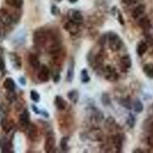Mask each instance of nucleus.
<instances>
[{
    "label": "nucleus",
    "mask_w": 153,
    "mask_h": 153,
    "mask_svg": "<svg viewBox=\"0 0 153 153\" xmlns=\"http://www.w3.org/2000/svg\"><path fill=\"white\" fill-rule=\"evenodd\" d=\"M47 34L44 29L39 28L34 32L33 42L37 47H44L47 43Z\"/></svg>",
    "instance_id": "obj_1"
},
{
    "label": "nucleus",
    "mask_w": 153,
    "mask_h": 153,
    "mask_svg": "<svg viewBox=\"0 0 153 153\" xmlns=\"http://www.w3.org/2000/svg\"><path fill=\"white\" fill-rule=\"evenodd\" d=\"M107 40L110 44V48L113 51H117L121 48L122 40L115 32H109L107 34Z\"/></svg>",
    "instance_id": "obj_2"
},
{
    "label": "nucleus",
    "mask_w": 153,
    "mask_h": 153,
    "mask_svg": "<svg viewBox=\"0 0 153 153\" xmlns=\"http://www.w3.org/2000/svg\"><path fill=\"white\" fill-rule=\"evenodd\" d=\"M68 18L70 21L75 23L76 25H80L83 23V16L81 13L79 11L74 10V9H71L68 12Z\"/></svg>",
    "instance_id": "obj_3"
},
{
    "label": "nucleus",
    "mask_w": 153,
    "mask_h": 153,
    "mask_svg": "<svg viewBox=\"0 0 153 153\" xmlns=\"http://www.w3.org/2000/svg\"><path fill=\"white\" fill-rule=\"evenodd\" d=\"M9 61H10L12 66L16 70H20L22 68V60L16 53L11 52L9 54Z\"/></svg>",
    "instance_id": "obj_4"
},
{
    "label": "nucleus",
    "mask_w": 153,
    "mask_h": 153,
    "mask_svg": "<svg viewBox=\"0 0 153 153\" xmlns=\"http://www.w3.org/2000/svg\"><path fill=\"white\" fill-rule=\"evenodd\" d=\"M88 138L94 142H101L103 140V134L100 129H93L88 133Z\"/></svg>",
    "instance_id": "obj_5"
},
{
    "label": "nucleus",
    "mask_w": 153,
    "mask_h": 153,
    "mask_svg": "<svg viewBox=\"0 0 153 153\" xmlns=\"http://www.w3.org/2000/svg\"><path fill=\"white\" fill-rule=\"evenodd\" d=\"M38 80L42 82H47L49 80V70L46 65L41 66L40 71L38 74Z\"/></svg>",
    "instance_id": "obj_6"
},
{
    "label": "nucleus",
    "mask_w": 153,
    "mask_h": 153,
    "mask_svg": "<svg viewBox=\"0 0 153 153\" xmlns=\"http://www.w3.org/2000/svg\"><path fill=\"white\" fill-rule=\"evenodd\" d=\"M105 76L106 79L110 81H115L118 79V74L116 72L114 68L112 67L109 66L106 67V70H105Z\"/></svg>",
    "instance_id": "obj_7"
},
{
    "label": "nucleus",
    "mask_w": 153,
    "mask_h": 153,
    "mask_svg": "<svg viewBox=\"0 0 153 153\" xmlns=\"http://www.w3.org/2000/svg\"><path fill=\"white\" fill-rule=\"evenodd\" d=\"M19 123L22 126L27 128L28 125L29 124V112L28 110H25L19 116Z\"/></svg>",
    "instance_id": "obj_8"
},
{
    "label": "nucleus",
    "mask_w": 153,
    "mask_h": 153,
    "mask_svg": "<svg viewBox=\"0 0 153 153\" xmlns=\"http://www.w3.org/2000/svg\"><path fill=\"white\" fill-rule=\"evenodd\" d=\"M145 12H146V6L141 4V5H139L134 9V10L132 11V16L133 19H139L144 14Z\"/></svg>",
    "instance_id": "obj_9"
},
{
    "label": "nucleus",
    "mask_w": 153,
    "mask_h": 153,
    "mask_svg": "<svg viewBox=\"0 0 153 153\" xmlns=\"http://www.w3.org/2000/svg\"><path fill=\"white\" fill-rule=\"evenodd\" d=\"M74 76V61L71 59L69 62L68 68V73H67V81L71 82Z\"/></svg>",
    "instance_id": "obj_10"
},
{
    "label": "nucleus",
    "mask_w": 153,
    "mask_h": 153,
    "mask_svg": "<svg viewBox=\"0 0 153 153\" xmlns=\"http://www.w3.org/2000/svg\"><path fill=\"white\" fill-rule=\"evenodd\" d=\"M55 145V139L53 136H48L45 143V150L46 152H50L54 149Z\"/></svg>",
    "instance_id": "obj_11"
},
{
    "label": "nucleus",
    "mask_w": 153,
    "mask_h": 153,
    "mask_svg": "<svg viewBox=\"0 0 153 153\" xmlns=\"http://www.w3.org/2000/svg\"><path fill=\"white\" fill-rule=\"evenodd\" d=\"M28 62H29L31 67L34 68V69H39L41 68L40 61L38 60V57L35 54H30L28 56Z\"/></svg>",
    "instance_id": "obj_12"
},
{
    "label": "nucleus",
    "mask_w": 153,
    "mask_h": 153,
    "mask_svg": "<svg viewBox=\"0 0 153 153\" xmlns=\"http://www.w3.org/2000/svg\"><path fill=\"white\" fill-rule=\"evenodd\" d=\"M27 129H28V137L31 140H35V139L38 136V130H37V127L35 126L33 124H28V126H27Z\"/></svg>",
    "instance_id": "obj_13"
},
{
    "label": "nucleus",
    "mask_w": 153,
    "mask_h": 153,
    "mask_svg": "<svg viewBox=\"0 0 153 153\" xmlns=\"http://www.w3.org/2000/svg\"><path fill=\"white\" fill-rule=\"evenodd\" d=\"M148 50V45L145 42H140L137 45V48H136V52H137L138 55L142 57L146 54V52Z\"/></svg>",
    "instance_id": "obj_14"
},
{
    "label": "nucleus",
    "mask_w": 153,
    "mask_h": 153,
    "mask_svg": "<svg viewBox=\"0 0 153 153\" xmlns=\"http://www.w3.org/2000/svg\"><path fill=\"white\" fill-rule=\"evenodd\" d=\"M55 106L59 110H65L67 106V103L65 102V100L63 99L62 97L61 96H57L55 97Z\"/></svg>",
    "instance_id": "obj_15"
},
{
    "label": "nucleus",
    "mask_w": 153,
    "mask_h": 153,
    "mask_svg": "<svg viewBox=\"0 0 153 153\" xmlns=\"http://www.w3.org/2000/svg\"><path fill=\"white\" fill-rule=\"evenodd\" d=\"M113 143H114L115 149L117 150V152H120L122 150L123 147V138L120 135H117L113 139Z\"/></svg>",
    "instance_id": "obj_16"
},
{
    "label": "nucleus",
    "mask_w": 153,
    "mask_h": 153,
    "mask_svg": "<svg viewBox=\"0 0 153 153\" xmlns=\"http://www.w3.org/2000/svg\"><path fill=\"white\" fill-rule=\"evenodd\" d=\"M120 63L125 69H129L132 67V60L129 55L123 56L120 59Z\"/></svg>",
    "instance_id": "obj_17"
},
{
    "label": "nucleus",
    "mask_w": 153,
    "mask_h": 153,
    "mask_svg": "<svg viewBox=\"0 0 153 153\" xmlns=\"http://www.w3.org/2000/svg\"><path fill=\"white\" fill-rule=\"evenodd\" d=\"M78 25L75 24V23L72 22L71 21H70L69 22L67 23L66 25H65V28L71 34H76L77 33V31H78Z\"/></svg>",
    "instance_id": "obj_18"
},
{
    "label": "nucleus",
    "mask_w": 153,
    "mask_h": 153,
    "mask_svg": "<svg viewBox=\"0 0 153 153\" xmlns=\"http://www.w3.org/2000/svg\"><path fill=\"white\" fill-rule=\"evenodd\" d=\"M3 87L7 91H14L15 88H16V84H15V81L12 78L8 77L4 81Z\"/></svg>",
    "instance_id": "obj_19"
},
{
    "label": "nucleus",
    "mask_w": 153,
    "mask_h": 153,
    "mask_svg": "<svg viewBox=\"0 0 153 153\" xmlns=\"http://www.w3.org/2000/svg\"><path fill=\"white\" fill-rule=\"evenodd\" d=\"M68 98L69 100H71L73 103L76 104L77 102H78V99H79V95H78V92L75 90H72V91H69L68 93Z\"/></svg>",
    "instance_id": "obj_20"
},
{
    "label": "nucleus",
    "mask_w": 153,
    "mask_h": 153,
    "mask_svg": "<svg viewBox=\"0 0 153 153\" xmlns=\"http://www.w3.org/2000/svg\"><path fill=\"white\" fill-rule=\"evenodd\" d=\"M143 72L149 78H153V64H147L145 65Z\"/></svg>",
    "instance_id": "obj_21"
},
{
    "label": "nucleus",
    "mask_w": 153,
    "mask_h": 153,
    "mask_svg": "<svg viewBox=\"0 0 153 153\" xmlns=\"http://www.w3.org/2000/svg\"><path fill=\"white\" fill-rule=\"evenodd\" d=\"M143 109H144V106H143V103H142V101L140 100H136L133 103L134 111L136 113H139L143 111Z\"/></svg>",
    "instance_id": "obj_22"
},
{
    "label": "nucleus",
    "mask_w": 153,
    "mask_h": 153,
    "mask_svg": "<svg viewBox=\"0 0 153 153\" xmlns=\"http://www.w3.org/2000/svg\"><path fill=\"white\" fill-rule=\"evenodd\" d=\"M139 26L142 27L143 29H149L150 27H151V24H150V21L149 20V19L147 17L142 18L140 20H139Z\"/></svg>",
    "instance_id": "obj_23"
},
{
    "label": "nucleus",
    "mask_w": 153,
    "mask_h": 153,
    "mask_svg": "<svg viewBox=\"0 0 153 153\" xmlns=\"http://www.w3.org/2000/svg\"><path fill=\"white\" fill-rule=\"evenodd\" d=\"M6 3L16 9H20L23 5V0H6Z\"/></svg>",
    "instance_id": "obj_24"
},
{
    "label": "nucleus",
    "mask_w": 153,
    "mask_h": 153,
    "mask_svg": "<svg viewBox=\"0 0 153 153\" xmlns=\"http://www.w3.org/2000/svg\"><path fill=\"white\" fill-rule=\"evenodd\" d=\"M0 19H1L2 22L4 25H9L12 22V16L8 15L7 13H3V14H2V16H0Z\"/></svg>",
    "instance_id": "obj_25"
},
{
    "label": "nucleus",
    "mask_w": 153,
    "mask_h": 153,
    "mask_svg": "<svg viewBox=\"0 0 153 153\" xmlns=\"http://www.w3.org/2000/svg\"><path fill=\"white\" fill-rule=\"evenodd\" d=\"M68 141H69V138L65 136L61 139V142H60V146H61V149L63 151H68L69 149V147H68Z\"/></svg>",
    "instance_id": "obj_26"
},
{
    "label": "nucleus",
    "mask_w": 153,
    "mask_h": 153,
    "mask_svg": "<svg viewBox=\"0 0 153 153\" xmlns=\"http://www.w3.org/2000/svg\"><path fill=\"white\" fill-rule=\"evenodd\" d=\"M120 104L125 108H127V109H132V101L129 97L123 98V99L120 100Z\"/></svg>",
    "instance_id": "obj_27"
},
{
    "label": "nucleus",
    "mask_w": 153,
    "mask_h": 153,
    "mask_svg": "<svg viewBox=\"0 0 153 153\" xmlns=\"http://www.w3.org/2000/svg\"><path fill=\"white\" fill-rule=\"evenodd\" d=\"M101 102L104 106H109L111 103V100H110V96L106 93H103L101 97Z\"/></svg>",
    "instance_id": "obj_28"
},
{
    "label": "nucleus",
    "mask_w": 153,
    "mask_h": 153,
    "mask_svg": "<svg viewBox=\"0 0 153 153\" xmlns=\"http://www.w3.org/2000/svg\"><path fill=\"white\" fill-rule=\"evenodd\" d=\"M80 76H81V81L82 83H88L91 80L90 78V76L88 74V72H87V69H83L80 74Z\"/></svg>",
    "instance_id": "obj_29"
},
{
    "label": "nucleus",
    "mask_w": 153,
    "mask_h": 153,
    "mask_svg": "<svg viewBox=\"0 0 153 153\" xmlns=\"http://www.w3.org/2000/svg\"><path fill=\"white\" fill-rule=\"evenodd\" d=\"M30 97H31V99L34 101V102H39L40 100V95L37 91H31L30 93Z\"/></svg>",
    "instance_id": "obj_30"
},
{
    "label": "nucleus",
    "mask_w": 153,
    "mask_h": 153,
    "mask_svg": "<svg viewBox=\"0 0 153 153\" xmlns=\"http://www.w3.org/2000/svg\"><path fill=\"white\" fill-rule=\"evenodd\" d=\"M127 124L129 126L130 128H133L135 124H136V118L134 117L133 115L129 114V117L127 119Z\"/></svg>",
    "instance_id": "obj_31"
},
{
    "label": "nucleus",
    "mask_w": 153,
    "mask_h": 153,
    "mask_svg": "<svg viewBox=\"0 0 153 153\" xmlns=\"http://www.w3.org/2000/svg\"><path fill=\"white\" fill-rule=\"evenodd\" d=\"M6 97L8 100L11 101H14L16 99V94H15L14 91H8Z\"/></svg>",
    "instance_id": "obj_32"
},
{
    "label": "nucleus",
    "mask_w": 153,
    "mask_h": 153,
    "mask_svg": "<svg viewBox=\"0 0 153 153\" xmlns=\"http://www.w3.org/2000/svg\"><path fill=\"white\" fill-rule=\"evenodd\" d=\"M105 125H106V127L108 129H110V127H113L115 125V120L114 119L112 118V117H110V118H108L107 120L106 121V123H105Z\"/></svg>",
    "instance_id": "obj_33"
},
{
    "label": "nucleus",
    "mask_w": 153,
    "mask_h": 153,
    "mask_svg": "<svg viewBox=\"0 0 153 153\" xmlns=\"http://www.w3.org/2000/svg\"><path fill=\"white\" fill-rule=\"evenodd\" d=\"M51 14L54 15V16H57L60 13L59 9L56 5H52L51 6Z\"/></svg>",
    "instance_id": "obj_34"
},
{
    "label": "nucleus",
    "mask_w": 153,
    "mask_h": 153,
    "mask_svg": "<svg viewBox=\"0 0 153 153\" xmlns=\"http://www.w3.org/2000/svg\"><path fill=\"white\" fill-rule=\"evenodd\" d=\"M147 143L149 146L153 149V132H151V135L147 139Z\"/></svg>",
    "instance_id": "obj_35"
},
{
    "label": "nucleus",
    "mask_w": 153,
    "mask_h": 153,
    "mask_svg": "<svg viewBox=\"0 0 153 153\" xmlns=\"http://www.w3.org/2000/svg\"><path fill=\"white\" fill-rule=\"evenodd\" d=\"M106 40H107V35H105L103 36L100 37L99 40V43L101 45H103L106 42Z\"/></svg>",
    "instance_id": "obj_36"
},
{
    "label": "nucleus",
    "mask_w": 153,
    "mask_h": 153,
    "mask_svg": "<svg viewBox=\"0 0 153 153\" xmlns=\"http://www.w3.org/2000/svg\"><path fill=\"white\" fill-rule=\"evenodd\" d=\"M146 127H147L146 129H147L149 132H153V121H151V122H149V123H147Z\"/></svg>",
    "instance_id": "obj_37"
},
{
    "label": "nucleus",
    "mask_w": 153,
    "mask_h": 153,
    "mask_svg": "<svg viewBox=\"0 0 153 153\" xmlns=\"http://www.w3.org/2000/svg\"><path fill=\"white\" fill-rule=\"evenodd\" d=\"M53 79H54V82L55 84L58 83V82L60 81V80H61V75H60V73L55 74L54 75V76H53Z\"/></svg>",
    "instance_id": "obj_38"
},
{
    "label": "nucleus",
    "mask_w": 153,
    "mask_h": 153,
    "mask_svg": "<svg viewBox=\"0 0 153 153\" xmlns=\"http://www.w3.org/2000/svg\"><path fill=\"white\" fill-rule=\"evenodd\" d=\"M5 62H4L2 57L0 56V71H3L4 70H5Z\"/></svg>",
    "instance_id": "obj_39"
},
{
    "label": "nucleus",
    "mask_w": 153,
    "mask_h": 153,
    "mask_svg": "<svg viewBox=\"0 0 153 153\" xmlns=\"http://www.w3.org/2000/svg\"><path fill=\"white\" fill-rule=\"evenodd\" d=\"M118 21H119V22H120L121 25H123L125 24V22H124L123 17L122 14H121V12H118Z\"/></svg>",
    "instance_id": "obj_40"
},
{
    "label": "nucleus",
    "mask_w": 153,
    "mask_h": 153,
    "mask_svg": "<svg viewBox=\"0 0 153 153\" xmlns=\"http://www.w3.org/2000/svg\"><path fill=\"white\" fill-rule=\"evenodd\" d=\"M19 81L22 86L26 85V80H25V78L24 76H21V77L19 79Z\"/></svg>",
    "instance_id": "obj_41"
},
{
    "label": "nucleus",
    "mask_w": 153,
    "mask_h": 153,
    "mask_svg": "<svg viewBox=\"0 0 153 153\" xmlns=\"http://www.w3.org/2000/svg\"><path fill=\"white\" fill-rule=\"evenodd\" d=\"M135 1H136V0H123V3L126 4V5H132V3H134V2H135Z\"/></svg>",
    "instance_id": "obj_42"
},
{
    "label": "nucleus",
    "mask_w": 153,
    "mask_h": 153,
    "mask_svg": "<svg viewBox=\"0 0 153 153\" xmlns=\"http://www.w3.org/2000/svg\"><path fill=\"white\" fill-rule=\"evenodd\" d=\"M31 107H32V110H33V111L35 112V113H36V114H40V110H38V107H37L36 106H34V105H32V106H31Z\"/></svg>",
    "instance_id": "obj_43"
},
{
    "label": "nucleus",
    "mask_w": 153,
    "mask_h": 153,
    "mask_svg": "<svg viewBox=\"0 0 153 153\" xmlns=\"http://www.w3.org/2000/svg\"><path fill=\"white\" fill-rule=\"evenodd\" d=\"M40 114L43 115L45 117H48V116H49L48 113V112H46V111H41Z\"/></svg>",
    "instance_id": "obj_44"
},
{
    "label": "nucleus",
    "mask_w": 153,
    "mask_h": 153,
    "mask_svg": "<svg viewBox=\"0 0 153 153\" xmlns=\"http://www.w3.org/2000/svg\"><path fill=\"white\" fill-rule=\"evenodd\" d=\"M133 152H143V151L141 149H136L135 151H133Z\"/></svg>",
    "instance_id": "obj_45"
},
{
    "label": "nucleus",
    "mask_w": 153,
    "mask_h": 153,
    "mask_svg": "<svg viewBox=\"0 0 153 153\" xmlns=\"http://www.w3.org/2000/svg\"><path fill=\"white\" fill-rule=\"evenodd\" d=\"M70 2H71V3H75V2L77 1V0H69Z\"/></svg>",
    "instance_id": "obj_46"
},
{
    "label": "nucleus",
    "mask_w": 153,
    "mask_h": 153,
    "mask_svg": "<svg viewBox=\"0 0 153 153\" xmlns=\"http://www.w3.org/2000/svg\"><path fill=\"white\" fill-rule=\"evenodd\" d=\"M57 1H61V0H57Z\"/></svg>",
    "instance_id": "obj_47"
},
{
    "label": "nucleus",
    "mask_w": 153,
    "mask_h": 153,
    "mask_svg": "<svg viewBox=\"0 0 153 153\" xmlns=\"http://www.w3.org/2000/svg\"><path fill=\"white\" fill-rule=\"evenodd\" d=\"M0 35H1V34H0Z\"/></svg>",
    "instance_id": "obj_48"
}]
</instances>
